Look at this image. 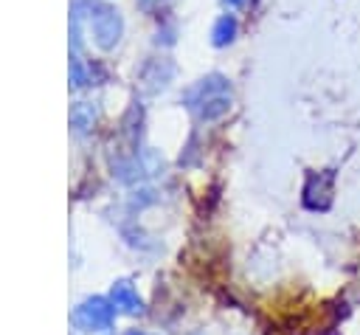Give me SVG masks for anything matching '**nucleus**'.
<instances>
[{
    "label": "nucleus",
    "mask_w": 360,
    "mask_h": 335,
    "mask_svg": "<svg viewBox=\"0 0 360 335\" xmlns=\"http://www.w3.org/2000/svg\"><path fill=\"white\" fill-rule=\"evenodd\" d=\"M332 183H335V175L332 172L309 175L307 186H304V203H307V208L326 211L332 206Z\"/></svg>",
    "instance_id": "f257e3e1"
},
{
    "label": "nucleus",
    "mask_w": 360,
    "mask_h": 335,
    "mask_svg": "<svg viewBox=\"0 0 360 335\" xmlns=\"http://www.w3.org/2000/svg\"><path fill=\"white\" fill-rule=\"evenodd\" d=\"M233 31H236V20L233 17H222L217 25H214V42L217 45H225L233 39Z\"/></svg>",
    "instance_id": "f03ea898"
},
{
    "label": "nucleus",
    "mask_w": 360,
    "mask_h": 335,
    "mask_svg": "<svg viewBox=\"0 0 360 335\" xmlns=\"http://www.w3.org/2000/svg\"><path fill=\"white\" fill-rule=\"evenodd\" d=\"M118 28H121L118 17H115L112 11H104V17L98 20V34L107 37V39H112V37H118Z\"/></svg>",
    "instance_id": "7ed1b4c3"
},
{
    "label": "nucleus",
    "mask_w": 360,
    "mask_h": 335,
    "mask_svg": "<svg viewBox=\"0 0 360 335\" xmlns=\"http://www.w3.org/2000/svg\"><path fill=\"white\" fill-rule=\"evenodd\" d=\"M228 6H239V3H245V0H225Z\"/></svg>",
    "instance_id": "20e7f679"
}]
</instances>
